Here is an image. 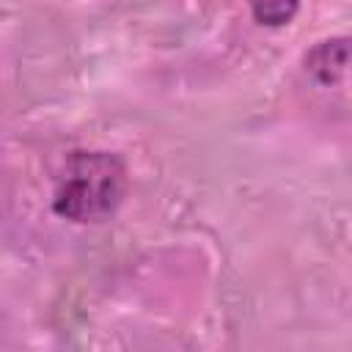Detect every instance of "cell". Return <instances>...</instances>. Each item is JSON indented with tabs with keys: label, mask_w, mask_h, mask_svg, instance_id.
I'll use <instances>...</instances> for the list:
<instances>
[{
	"label": "cell",
	"mask_w": 352,
	"mask_h": 352,
	"mask_svg": "<svg viewBox=\"0 0 352 352\" xmlns=\"http://www.w3.org/2000/svg\"><path fill=\"white\" fill-rule=\"evenodd\" d=\"M126 190V170L116 154L74 151L58 182L52 209L72 223L107 220Z\"/></svg>",
	"instance_id": "cell-1"
},
{
	"label": "cell",
	"mask_w": 352,
	"mask_h": 352,
	"mask_svg": "<svg viewBox=\"0 0 352 352\" xmlns=\"http://www.w3.org/2000/svg\"><path fill=\"white\" fill-rule=\"evenodd\" d=\"M352 66V38H333L316 44L305 55V69L324 85L338 82Z\"/></svg>",
	"instance_id": "cell-2"
},
{
	"label": "cell",
	"mask_w": 352,
	"mask_h": 352,
	"mask_svg": "<svg viewBox=\"0 0 352 352\" xmlns=\"http://www.w3.org/2000/svg\"><path fill=\"white\" fill-rule=\"evenodd\" d=\"M297 6H300V0H250L253 16L270 28L289 25L297 14Z\"/></svg>",
	"instance_id": "cell-3"
}]
</instances>
